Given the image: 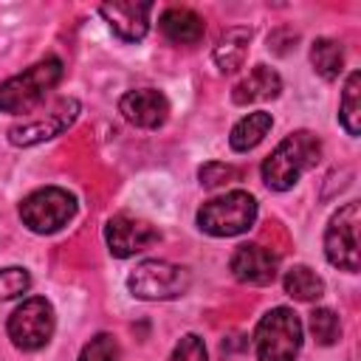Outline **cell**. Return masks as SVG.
Masks as SVG:
<instances>
[{"label":"cell","mask_w":361,"mask_h":361,"mask_svg":"<svg viewBox=\"0 0 361 361\" xmlns=\"http://www.w3.org/2000/svg\"><path fill=\"white\" fill-rule=\"evenodd\" d=\"M322 158V141L310 130H296L285 135L276 149L262 161V180L274 192H285L296 186V180L313 169Z\"/></svg>","instance_id":"1"},{"label":"cell","mask_w":361,"mask_h":361,"mask_svg":"<svg viewBox=\"0 0 361 361\" xmlns=\"http://www.w3.org/2000/svg\"><path fill=\"white\" fill-rule=\"evenodd\" d=\"M62 79V59L45 56L0 85V113H28Z\"/></svg>","instance_id":"2"},{"label":"cell","mask_w":361,"mask_h":361,"mask_svg":"<svg viewBox=\"0 0 361 361\" xmlns=\"http://www.w3.org/2000/svg\"><path fill=\"white\" fill-rule=\"evenodd\" d=\"M254 347L259 361H296L302 350V322L290 307H271L257 330Z\"/></svg>","instance_id":"3"},{"label":"cell","mask_w":361,"mask_h":361,"mask_svg":"<svg viewBox=\"0 0 361 361\" xmlns=\"http://www.w3.org/2000/svg\"><path fill=\"white\" fill-rule=\"evenodd\" d=\"M254 220H257V200L240 189L212 197L197 209V226L212 237L245 234L254 226Z\"/></svg>","instance_id":"4"},{"label":"cell","mask_w":361,"mask_h":361,"mask_svg":"<svg viewBox=\"0 0 361 361\" xmlns=\"http://www.w3.org/2000/svg\"><path fill=\"white\" fill-rule=\"evenodd\" d=\"M189 285H192L189 268L166 262V259H144L127 276L130 293L135 299H144V302L178 299V296H183L189 290Z\"/></svg>","instance_id":"5"},{"label":"cell","mask_w":361,"mask_h":361,"mask_svg":"<svg viewBox=\"0 0 361 361\" xmlns=\"http://www.w3.org/2000/svg\"><path fill=\"white\" fill-rule=\"evenodd\" d=\"M73 214H76V197L59 186L37 189L20 203V220L34 234H54L62 226H68Z\"/></svg>","instance_id":"6"},{"label":"cell","mask_w":361,"mask_h":361,"mask_svg":"<svg viewBox=\"0 0 361 361\" xmlns=\"http://www.w3.org/2000/svg\"><path fill=\"white\" fill-rule=\"evenodd\" d=\"M56 327V316L48 299L28 296L23 305H17L6 322L8 338L17 350H39L51 341Z\"/></svg>","instance_id":"7"},{"label":"cell","mask_w":361,"mask_h":361,"mask_svg":"<svg viewBox=\"0 0 361 361\" xmlns=\"http://www.w3.org/2000/svg\"><path fill=\"white\" fill-rule=\"evenodd\" d=\"M358 220H361V206L358 200H350L330 217L324 231L327 262L350 274L358 271Z\"/></svg>","instance_id":"8"},{"label":"cell","mask_w":361,"mask_h":361,"mask_svg":"<svg viewBox=\"0 0 361 361\" xmlns=\"http://www.w3.org/2000/svg\"><path fill=\"white\" fill-rule=\"evenodd\" d=\"M79 116V102L76 99H59L56 104L48 107V113H37L23 118L20 124H14L8 130V141L14 147H31L39 141H48L54 135H59L62 130H68Z\"/></svg>","instance_id":"9"},{"label":"cell","mask_w":361,"mask_h":361,"mask_svg":"<svg viewBox=\"0 0 361 361\" xmlns=\"http://www.w3.org/2000/svg\"><path fill=\"white\" fill-rule=\"evenodd\" d=\"M104 240H107V248L113 257L124 259V257H135L141 251H147L152 243L161 240L158 228L149 226L147 220L141 217H133V214H116L107 220L104 226Z\"/></svg>","instance_id":"10"},{"label":"cell","mask_w":361,"mask_h":361,"mask_svg":"<svg viewBox=\"0 0 361 361\" xmlns=\"http://www.w3.org/2000/svg\"><path fill=\"white\" fill-rule=\"evenodd\" d=\"M118 113L133 127L158 130L166 121V116H169V102L155 87H138V90H127L118 99Z\"/></svg>","instance_id":"11"},{"label":"cell","mask_w":361,"mask_h":361,"mask_svg":"<svg viewBox=\"0 0 361 361\" xmlns=\"http://www.w3.org/2000/svg\"><path fill=\"white\" fill-rule=\"evenodd\" d=\"M228 268H231L234 279H240L245 285H271L276 279L279 259L271 248L257 245V243H245V245L234 248Z\"/></svg>","instance_id":"12"},{"label":"cell","mask_w":361,"mask_h":361,"mask_svg":"<svg viewBox=\"0 0 361 361\" xmlns=\"http://www.w3.org/2000/svg\"><path fill=\"white\" fill-rule=\"evenodd\" d=\"M102 17L107 20L110 31L124 42H138L149 31V11L152 3H135V0H116L99 6Z\"/></svg>","instance_id":"13"},{"label":"cell","mask_w":361,"mask_h":361,"mask_svg":"<svg viewBox=\"0 0 361 361\" xmlns=\"http://www.w3.org/2000/svg\"><path fill=\"white\" fill-rule=\"evenodd\" d=\"M282 90V79L274 68L268 65H257L251 68L231 90V99L234 104H254V102H268V99H276Z\"/></svg>","instance_id":"14"},{"label":"cell","mask_w":361,"mask_h":361,"mask_svg":"<svg viewBox=\"0 0 361 361\" xmlns=\"http://www.w3.org/2000/svg\"><path fill=\"white\" fill-rule=\"evenodd\" d=\"M158 25H161V34L175 45H195L203 39V31H206L203 17L195 14L192 8H166Z\"/></svg>","instance_id":"15"},{"label":"cell","mask_w":361,"mask_h":361,"mask_svg":"<svg viewBox=\"0 0 361 361\" xmlns=\"http://www.w3.org/2000/svg\"><path fill=\"white\" fill-rule=\"evenodd\" d=\"M248 42H251V28L245 25H234L226 28L214 45V65L223 73H234L243 68L245 56H248Z\"/></svg>","instance_id":"16"},{"label":"cell","mask_w":361,"mask_h":361,"mask_svg":"<svg viewBox=\"0 0 361 361\" xmlns=\"http://www.w3.org/2000/svg\"><path fill=\"white\" fill-rule=\"evenodd\" d=\"M271 124H274L271 113H265V110L248 113L245 118H240V121L231 127V135H228L231 149H234V152H248V149H254V147L268 135Z\"/></svg>","instance_id":"17"},{"label":"cell","mask_w":361,"mask_h":361,"mask_svg":"<svg viewBox=\"0 0 361 361\" xmlns=\"http://www.w3.org/2000/svg\"><path fill=\"white\" fill-rule=\"evenodd\" d=\"M310 65H313V71H316L322 79L333 82V79H338V73L344 71V48H341L336 39L322 37V39H316V42L310 45Z\"/></svg>","instance_id":"18"},{"label":"cell","mask_w":361,"mask_h":361,"mask_svg":"<svg viewBox=\"0 0 361 361\" xmlns=\"http://www.w3.org/2000/svg\"><path fill=\"white\" fill-rule=\"evenodd\" d=\"M282 282H285V293L293 296V299H299V302H316V299L324 293L322 276H319L313 268H307V265H293V268H288Z\"/></svg>","instance_id":"19"},{"label":"cell","mask_w":361,"mask_h":361,"mask_svg":"<svg viewBox=\"0 0 361 361\" xmlns=\"http://www.w3.org/2000/svg\"><path fill=\"white\" fill-rule=\"evenodd\" d=\"M338 121L347 130V135H358L361 133V73L353 71L347 76L344 93H341V104H338Z\"/></svg>","instance_id":"20"},{"label":"cell","mask_w":361,"mask_h":361,"mask_svg":"<svg viewBox=\"0 0 361 361\" xmlns=\"http://www.w3.org/2000/svg\"><path fill=\"white\" fill-rule=\"evenodd\" d=\"M310 333H313V338L319 344L330 347V344H336L341 338V322L330 307H316L310 313Z\"/></svg>","instance_id":"21"},{"label":"cell","mask_w":361,"mask_h":361,"mask_svg":"<svg viewBox=\"0 0 361 361\" xmlns=\"http://www.w3.org/2000/svg\"><path fill=\"white\" fill-rule=\"evenodd\" d=\"M79 361H121V347H118L116 336L99 333V336H93V338L82 347Z\"/></svg>","instance_id":"22"},{"label":"cell","mask_w":361,"mask_h":361,"mask_svg":"<svg viewBox=\"0 0 361 361\" xmlns=\"http://www.w3.org/2000/svg\"><path fill=\"white\" fill-rule=\"evenodd\" d=\"M28 288H31V276H28L25 268L11 265V268H3L0 271V302L14 299V296H23Z\"/></svg>","instance_id":"23"},{"label":"cell","mask_w":361,"mask_h":361,"mask_svg":"<svg viewBox=\"0 0 361 361\" xmlns=\"http://www.w3.org/2000/svg\"><path fill=\"white\" fill-rule=\"evenodd\" d=\"M169 361H206V344H203V338L197 333H186L175 344Z\"/></svg>","instance_id":"24"},{"label":"cell","mask_w":361,"mask_h":361,"mask_svg":"<svg viewBox=\"0 0 361 361\" xmlns=\"http://www.w3.org/2000/svg\"><path fill=\"white\" fill-rule=\"evenodd\" d=\"M231 178H237V169L228 166V164H206V166L200 169V183H203L206 189L223 186V183H228Z\"/></svg>","instance_id":"25"}]
</instances>
